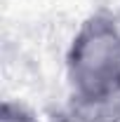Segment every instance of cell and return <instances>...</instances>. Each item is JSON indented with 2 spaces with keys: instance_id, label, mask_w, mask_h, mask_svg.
<instances>
[{
  "instance_id": "cell-1",
  "label": "cell",
  "mask_w": 120,
  "mask_h": 122,
  "mask_svg": "<svg viewBox=\"0 0 120 122\" xmlns=\"http://www.w3.org/2000/svg\"><path fill=\"white\" fill-rule=\"evenodd\" d=\"M66 82L78 113L92 122L120 117V26L94 16L73 35L66 52Z\"/></svg>"
},
{
  "instance_id": "cell-2",
  "label": "cell",
  "mask_w": 120,
  "mask_h": 122,
  "mask_svg": "<svg viewBox=\"0 0 120 122\" xmlns=\"http://www.w3.org/2000/svg\"><path fill=\"white\" fill-rule=\"evenodd\" d=\"M0 122H43L40 115L21 101H5L0 110Z\"/></svg>"
}]
</instances>
